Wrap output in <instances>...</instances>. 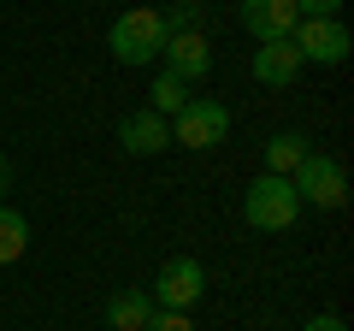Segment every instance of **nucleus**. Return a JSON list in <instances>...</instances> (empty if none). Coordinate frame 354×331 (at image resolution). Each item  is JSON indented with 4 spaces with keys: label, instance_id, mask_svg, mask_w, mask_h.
Wrapping results in <instances>:
<instances>
[{
    "label": "nucleus",
    "instance_id": "obj_1",
    "mask_svg": "<svg viewBox=\"0 0 354 331\" xmlns=\"http://www.w3.org/2000/svg\"><path fill=\"white\" fill-rule=\"evenodd\" d=\"M165 12H153V6H136V12L113 18V36H106V48H113L118 65H153L165 48Z\"/></svg>",
    "mask_w": 354,
    "mask_h": 331
},
{
    "label": "nucleus",
    "instance_id": "obj_2",
    "mask_svg": "<svg viewBox=\"0 0 354 331\" xmlns=\"http://www.w3.org/2000/svg\"><path fill=\"white\" fill-rule=\"evenodd\" d=\"M242 213H248L254 231H290L295 213H301V195H295L290 178H278V172H260V178L248 184V195H242Z\"/></svg>",
    "mask_w": 354,
    "mask_h": 331
},
{
    "label": "nucleus",
    "instance_id": "obj_3",
    "mask_svg": "<svg viewBox=\"0 0 354 331\" xmlns=\"http://www.w3.org/2000/svg\"><path fill=\"white\" fill-rule=\"evenodd\" d=\"M225 136H230L225 101H213V95H189V101H183V113H177L171 142H183V148H218Z\"/></svg>",
    "mask_w": 354,
    "mask_h": 331
},
{
    "label": "nucleus",
    "instance_id": "obj_4",
    "mask_svg": "<svg viewBox=\"0 0 354 331\" xmlns=\"http://www.w3.org/2000/svg\"><path fill=\"white\" fill-rule=\"evenodd\" d=\"M290 184H295V195L313 202V207H342L348 202V172H342L330 154H307V160L290 172Z\"/></svg>",
    "mask_w": 354,
    "mask_h": 331
},
{
    "label": "nucleus",
    "instance_id": "obj_5",
    "mask_svg": "<svg viewBox=\"0 0 354 331\" xmlns=\"http://www.w3.org/2000/svg\"><path fill=\"white\" fill-rule=\"evenodd\" d=\"M290 42H295V53H301V65L307 60L313 65H342L348 48H354L348 24H337V18H301V24L290 30Z\"/></svg>",
    "mask_w": 354,
    "mask_h": 331
},
{
    "label": "nucleus",
    "instance_id": "obj_6",
    "mask_svg": "<svg viewBox=\"0 0 354 331\" xmlns=\"http://www.w3.org/2000/svg\"><path fill=\"white\" fill-rule=\"evenodd\" d=\"M201 290H207V272H201V260H189V255L165 260L160 278H153V302L171 307V314H183L189 302H201Z\"/></svg>",
    "mask_w": 354,
    "mask_h": 331
},
{
    "label": "nucleus",
    "instance_id": "obj_7",
    "mask_svg": "<svg viewBox=\"0 0 354 331\" xmlns=\"http://www.w3.org/2000/svg\"><path fill=\"white\" fill-rule=\"evenodd\" d=\"M160 60H165V71L183 77V83H201V77L213 71V48H207L201 30H171L165 48H160Z\"/></svg>",
    "mask_w": 354,
    "mask_h": 331
},
{
    "label": "nucleus",
    "instance_id": "obj_8",
    "mask_svg": "<svg viewBox=\"0 0 354 331\" xmlns=\"http://www.w3.org/2000/svg\"><path fill=\"white\" fill-rule=\"evenodd\" d=\"M295 24H301L295 0H242V30L254 42H283Z\"/></svg>",
    "mask_w": 354,
    "mask_h": 331
},
{
    "label": "nucleus",
    "instance_id": "obj_9",
    "mask_svg": "<svg viewBox=\"0 0 354 331\" xmlns=\"http://www.w3.org/2000/svg\"><path fill=\"white\" fill-rule=\"evenodd\" d=\"M295 71H301V53H295V42H260L254 48V83H266V89H290Z\"/></svg>",
    "mask_w": 354,
    "mask_h": 331
},
{
    "label": "nucleus",
    "instance_id": "obj_10",
    "mask_svg": "<svg viewBox=\"0 0 354 331\" xmlns=\"http://www.w3.org/2000/svg\"><path fill=\"white\" fill-rule=\"evenodd\" d=\"M118 142H124V154H160V148H171V118L142 107V113H130L118 125Z\"/></svg>",
    "mask_w": 354,
    "mask_h": 331
},
{
    "label": "nucleus",
    "instance_id": "obj_11",
    "mask_svg": "<svg viewBox=\"0 0 354 331\" xmlns=\"http://www.w3.org/2000/svg\"><path fill=\"white\" fill-rule=\"evenodd\" d=\"M313 154V142L301 136V130H278V136L266 142V172H278V178H290L295 166Z\"/></svg>",
    "mask_w": 354,
    "mask_h": 331
},
{
    "label": "nucleus",
    "instance_id": "obj_12",
    "mask_svg": "<svg viewBox=\"0 0 354 331\" xmlns=\"http://www.w3.org/2000/svg\"><path fill=\"white\" fill-rule=\"evenodd\" d=\"M148 319H153V296H142V290H118L106 302V325L113 331H142Z\"/></svg>",
    "mask_w": 354,
    "mask_h": 331
},
{
    "label": "nucleus",
    "instance_id": "obj_13",
    "mask_svg": "<svg viewBox=\"0 0 354 331\" xmlns=\"http://www.w3.org/2000/svg\"><path fill=\"white\" fill-rule=\"evenodd\" d=\"M24 249H30V219L18 207H0V267L24 260Z\"/></svg>",
    "mask_w": 354,
    "mask_h": 331
},
{
    "label": "nucleus",
    "instance_id": "obj_14",
    "mask_svg": "<svg viewBox=\"0 0 354 331\" xmlns=\"http://www.w3.org/2000/svg\"><path fill=\"white\" fill-rule=\"evenodd\" d=\"M183 101H189V83H183V77H171V71L153 77V89H148V113L177 118V113H183Z\"/></svg>",
    "mask_w": 354,
    "mask_h": 331
},
{
    "label": "nucleus",
    "instance_id": "obj_15",
    "mask_svg": "<svg viewBox=\"0 0 354 331\" xmlns=\"http://www.w3.org/2000/svg\"><path fill=\"white\" fill-rule=\"evenodd\" d=\"M142 331H195V325H189L183 314H171V307H160V314H153V319H148Z\"/></svg>",
    "mask_w": 354,
    "mask_h": 331
},
{
    "label": "nucleus",
    "instance_id": "obj_16",
    "mask_svg": "<svg viewBox=\"0 0 354 331\" xmlns=\"http://www.w3.org/2000/svg\"><path fill=\"white\" fill-rule=\"evenodd\" d=\"M337 6H342V0H295V12H301V18H337Z\"/></svg>",
    "mask_w": 354,
    "mask_h": 331
},
{
    "label": "nucleus",
    "instance_id": "obj_17",
    "mask_svg": "<svg viewBox=\"0 0 354 331\" xmlns=\"http://www.w3.org/2000/svg\"><path fill=\"white\" fill-rule=\"evenodd\" d=\"M301 331H348V325H342V319L337 314H319V319H307V325Z\"/></svg>",
    "mask_w": 354,
    "mask_h": 331
},
{
    "label": "nucleus",
    "instance_id": "obj_18",
    "mask_svg": "<svg viewBox=\"0 0 354 331\" xmlns=\"http://www.w3.org/2000/svg\"><path fill=\"white\" fill-rule=\"evenodd\" d=\"M12 190V160H6V154H0V195Z\"/></svg>",
    "mask_w": 354,
    "mask_h": 331
}]
</instances>
